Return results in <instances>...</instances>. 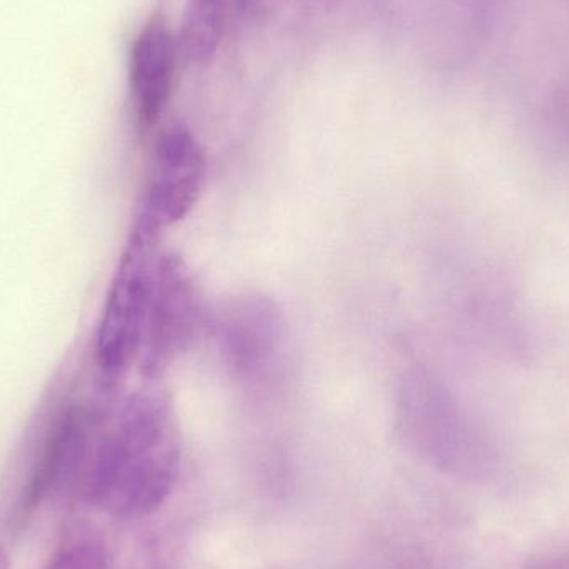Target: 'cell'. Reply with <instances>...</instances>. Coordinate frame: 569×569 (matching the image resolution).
Listing matches in <instances>:
<instances>
[{"label": "cell", "mask_w": 569, "mask_h": 569, "mask_svg": "<svg viewBox=\"0 0 569 569\" xmlns=\"http://www.w3.org/2000/svg\"><path fill=\"white\" fill-rule=\"evenodd\" d=\"M179 471L172 408L162 398L136 395L106 430L93 433L77 495L112 517H149L172 493Z\"/></svg>", "instance_id": "1"}, {"label": "cell", "mask_w": 569, "mask_h": 569, "mask_svg": "<svg viewBox=\"0 0 569 569\" xmlns=\"http://www.w3.org/2000/svg\"><path fill=\"white\" fill-rule=\"evenodd\" d=\"M206 182V150L192 130L182 123L163 127L153 142L132 232L159 242L163 230L189 216Z\"/></svg>", "instance_id": "2"}, {"label": "cell", "mask_w": 569, "mask_h": 569, "mask_svg": "<svg viewBox=\"0 0 569 569\" xmlns=\"http://www.w3.org/2000/svg\"><path fill=\"white\" fill-rule=\"evenodd\" d=\"M157 260V242L130 232L97 330L96 360L109 380L139 360Z\"/></svg>", "instance_id": "3"}, {"label": "cell", "mask_w": 569, "mask_h": 569, "mask_svg": "<svg viewBox=\"0 0 569 569\" xmlns=\"http://www.w3.org/2000/svg\"><path fill=\"white\" fill-rule=\"evenodd\" d=\"M206 320L202 295L179 257L159 256L153 272L140 370L147 377L166 371L199 338Z\"/></svg>", "instance_id": "4"}, {"label": "cell", "mask_w": 569, "mask_h": 569, "mask_svg": "<svg viewBox=\"0 0 569 569\" xmlns=\"http://www.w3.org/2000/svg\"><path fill=\"white\" fill-rule=\"evenodd\" d=\"M403 398L445 460L473 473L495 467L497 450L490 435L440 378L428 371L415 373Z\"/></svg>", "instance_id": "5"}, {"label": "cell", "mask_w": 569, "mask_h": 569, "mask_svg": "<svg viewBox=\"0 0 569 569\" xmlns=\"http://www.w3.org/2000/svg\"><path fill=\"white\" fill-rule=\"evenodd\" d=\"M177 33L166 20L150 19L140 29L130 47L129 90L137 126L152 129L162 119L173 86L180 59Z\"/></svg>", "instance_id": "6"}, {"label": "cell", "mask_w": 569, "mask_h": 569, "mask_svg": "<svg viewBox=\"0 0 569 569\" xmlns=\"http://www.w3.org/2000/svg\"><path fill=\"white\" fill-rule=\"evenodd\" d=\"M220 333L233 370L240 377L253 378L266 371L279 353L282 317L267 298L243 297L227 308Z\"/></svg>", "instance_id": "7"}, {"label": "cell", "mask_w": 569, "mask_h": 569, "mask_svg": "<svg viewBox=\"0 0 569 569\" xmlns=\"http://www.w3.org/2000/svg\"><path fill=\"white\" fill-rule=\"evenodd\" d=\"M227 10L229 0H187L177 33L186 62L202 66L213 59L226 33Z\"/></svg>", "instance_id": "8"}, {"label": "cell", "mask_w": 569, "mask_h": 569, "mask_svg": "<svg viewBox=\"0 0 569 569\" xmlns=\"http://www.w3.org/2000/svg\"><path fill=\"white\" fill-rule=\"evenodd\" d=\"M47 569H109V565L100 545L82 541L60 551Z\"/></svg>", "instance_id": "9"}, {"label": "cell", "mask_w": 569, "mask_h": 569, "mask_svg": "<svg viewBox=\"0 0 569 569\" xmlns=\"http://www.w3.org/2000/svg\"><path fill=\"white\" fill-rule=\"evenodd\" d=\"M525 569H569V551H555L535 558Z\"/></svg>", "instance_id": "10"}, {"label": "cell", "mask_w": 569, "mask_h": 569, "mask_svg": "<svg viewBox=\"0 0 569 569\" xmlns=\"http://www.w3.org/2000/svg\"><path fill=\"white\" fill-rule=\"evenodd\" d=\"M273 2H276V0H237V6H239V10L243 16L257 19V17H262L266 16L267 12H270Z\"/></svg>", "instance_id": "11"}, {"label": "cell", "mask_w": 569, "mask_h": 569, "mask_svg": "<svg viewBox=\"0 0 569 569\" xmlns=\"http://www.w3.org/2000/svg\"><path fill=\"white\" fill-rule=\"evenodd\" d=\"M0 569H10V558L6 548L0 547Z\"/></svg>", "instance_id": "12"}]
</instances>
